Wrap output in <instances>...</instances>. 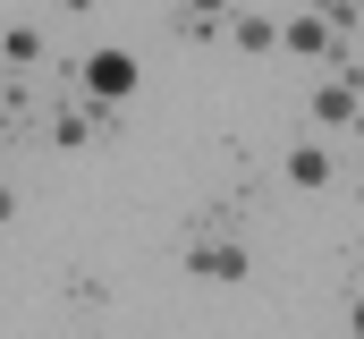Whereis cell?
<instances>
[{
    "instance_id": "obj_1",
    "label": "cell",
    "mask_w": 364,
    "mask_h": 339,
    "mask_svg": "<svg viewBox=\"0 0 364 339\" xmlns=\"http://www.w3.org/2000/svg\"><path fill=\"white\" fill-rule=\"evenodd\" d=\"M186 271H195V280H229V288H237V280H255V246H246V238H229L220 221H195V229H186Z\"/></svg>"
},
{
    "instance_id": "obj_2",
    "label": "cell",
    "mask_w": 364,
    "mask_h": 339,
    "mask_svg": "<svg viewBox=\"0 0 364 339\" xmlns=\"http://www.w3.org/2000/svg\"><path fill=\"white\" fill-rule=\"evenodd\" d=\"M77 85H85L93 102H110V110H119V102L136 93V60H127V51H85V68H77Z\"/></svg>"
},
{
    "instance_id": "obj_3",
    "label": "cell",
    "mask_w": 364,
    "mask_h": 339,
    "mask_svg": "<svg viewBox=\"0 0 364 339\" xmlns=\"http://www.w3.org/2000/svg\"><path fill=\"white\" fill-rule=\"evenodd\" d=\"M348 34H339V17H322V9H296L288 26H279V51H296V60H331Z\"/></svg>"
},
{
    "instance_id": "obj_4",
    "label": "cell",
    "mask_w": 364,
    "mask_h": 339,
    "mask_svg": "<svg viewBox=\"0 0 364 339\" xmlns=\"http://www.w3.org/2000/svg\"><path fill=\"white\" fill-rule=\"evenodd\" d=\"M305 110H314L322 127H356V119H364V77H356V68H348V60H339V77L322 85V93H314Z\"/></svg>"
},
{
    "instance_id": "obj_5",
    "label": "cell",
    "mask_w": 364,
    "mask_h": 339,
    "mask_svg": "<svg viewBox=\"0 0 364 339\" xmlns=\"http://www.w3.org/2000/svg\"><path fill=\"white\" fill-rule=\"evenodd\" d=\"M102 127H119V110H110V102H60V110H51V145H93V136H102Z\"/></svg>"
},
{
    "instance_id": "obj_6",
    "label": "cell",
    "mask_w": 364,
    "mask_h": 339,
    "mask_svg": "<svg viewBox=\"0 0 364 339\" xmlns=\"http://www.w3.org/2000/svg\"><path fill=\"white\" fill-rule=\"evenodd\" d=\"M229 43H237L246 60H263V51H279V17H263V9H246V17H229Z\"/></svg>"
},
{
    "instance_id": "obj_7",
    "label": "cell",
    "mask_w": 364,
    "mask_h": 339,
    "mask_svg": "<svg viewBox=\"0 0 364 339\" xmlns=\"http://www.w3.org/2000/svg\"><path fill=\"white\" fill-rule=\"evenodd\" d=\"M331 178H339L331 145H296V153H288V187H331Z\"/></svg>"
},
{
    "instance_id": "obj_8",
    "label": "cell",
    "mask_w": 364,
    "mask_h": 339,
    "mask_svg": "<svg viewBox=\"0 0 364 339\" xmlns=\"http://www.w3.org/2000/svg\"><path fill=\"white\" fill-rule=\"evenodd\" d=\"M43 51H51V43H43L34 26H0V60H17V68H34Z\"/></svg>"
},
{
    "instance_id": "obj_9",
    "label": "cell",
    "mask_w": 364,
    "mask_h": 339,
    "mask_svg": "<svg viewBox=\"0 0 364 339\" xmlns=\"http://www.w3.org/2000/svg\"><path fill=\"white\" fill-rule=\"evenodd\" d=\"M178 34H186V43H229V17H203V9H178Z\"/></svg>"
},
{
    "instance_id": "obj_10",
    "label": "cell",
    "mask_w": 364,
    "mask_h": 339,
    "mask_svg": "<svg viewBox=\"0 0 364 339\" xmlns=\"http://www.w3.org/2000/svg\"><path fill=\"white\" fill-rule=\"evenodd\" d=\"M305 9H322V17H339V34L364 26V0H305Z\"/></svg>"
},
{
    "instance_id": "obj_11",
    "label": "cell",
    "mask_w": 364,
    "mask_h": 339,
    "mask_svg": "<svg viewBox=\"0 0 364 339\" xmlns=\"http://www.w3.org/2000/svg\"><path fill=\"white\" fill-rule=\"evenodd\" d=\"M178 9H203V17H229V0H178Z\"/></svg>"
},
{
    "instance_id": "obj_12",
    "label": "cell",
    "mask_w": 364,
    "mask_h": 339,
    "mask_svg": "<svg viewBox=\"0 0 364 339\" xmlns=\"http://www.w3.org/2000/svg\"><path fill=\"white\" fill-rule=\"evenodd\" d=\"M9 221H17V195H9V187H0V229H9Z\"/></svg>"
},
{
    "instance_id": "obj_13",
    "label": "cell",
    "mask_w": 364,
    "mask_h": 339,
    "mask_svg": "<svg viewBox=\"0 0 364 339\" xmlns=\"http://www.w3.org/2000/svg\"><path fill=\"white\" fill-rule=\"evenodd\" d=\"M348 331H356V339H364V297H356V306H348Z\"/></svg>"
},
{
    "instance_id": "obj_14",
    "label": "cell",
    "mask_w": 364,
    "mask_h": 339,
    "mask_svg": "<svg viewBox=\"0 0 364 339\" xmlns=\"http://www.w3.org/2000/svg\"><path fill=\"white\" fill-rule=\"evenodd\" d=\"M356 178H364V162H356Z\"/></svg>"
}]
</instances>
